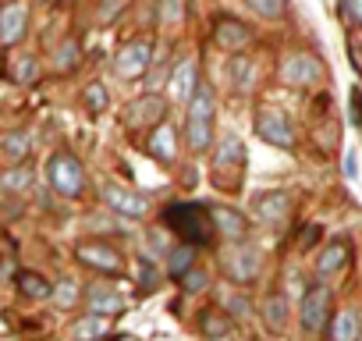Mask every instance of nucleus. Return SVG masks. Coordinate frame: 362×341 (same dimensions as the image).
<instances>
[{
	"mask_svg": "<svg viewBox=\"0 0 362 341\" xmlns=\"http://www.w3.org/2000/svg\"><path fill=\"white\" fill-rule=\"evenodd\" d=\"M160 8L167 22H181V0H160Z\"/></svg>",
	"mask_w": 362,
	"mask_h": 341,
	"instance_id": "obj_38",
	"label": "nucleus"
},
{
	"mask_svg": "<svg viewBox=\"0 0 362 341\" xmlns=\"http://www.w3.org/2000/svg\"><path fill=\"white\" fill-rule=\"evenodd\" d=\"M358 170H355V153H344V178H355Z\"/></svg>",
	"mask_w": 362,
	"mask_h": 341,
	"instance_id": "obj_40",
	"label": "nucleus"
},
{
	"mask_svg": "<svg viewBox=\"0 0 362 341\" xmlns=\"http://www.w3.org/2000/svg\"><path fill=\"white\" fill-rule=\"evenodd\" d=\"M288 299H284V291H270L263 302H259V320H263V327L270 330V334H284V327H288Z\"/></svg>",
	"mask_w": 362,
	"mask_h": 341,
	"instance_id": "obj_19",
	"label": "nucleus"
},
{
	"mask_svg": "<svg viewBox=\"0 0 362 341\" xmlns=\"http://www.w3.org/2000/svg\"><path fill=\"white\" fill-rule=\"evenodd\" d=\"M177 281H181V288H185L189 295H196V291H206V288H210V274H206L203 267H192V270H185V274H181Z\"/></svg>",
	"mask_w": 362,
	"mask_h": 341,
	"instance_id": "obj_32",
	"label": "nucleus"
},
{
	"mask_svg": "<svg viewBox=\"0 0 362 341\" xmlns=\"http://www.w3.org/2000/svg\"><path fill=\"white\" fill-rule=\"evenodd\" d=\"M323 64L320 57L313 54H291L284 64H281V82L291 86V89H309V86H320L323 82Z\"/></svg>",
	"mask_w": 362,
	"mask_h": 341,
	"instance_id": "obj_8",
	"label": "nucleus"
},
{
	"mask_svg": "<svg viewBox=\"0 0 362 341\" xmlns=\"http://www.w3.org/2000/svg\"><path fill=\"white\" fill-rule=\"evenodd\" d=\"M110 334V316L100 313H82L71 323V341H103Z\"/></svg>",
	"mask_w": 362,
	"mask_h": 341,
	"instance_id": "obj_22",
	"label": "nucleus"
},
{
	"mask_svg": "<svg viewBox=\"0 0 362 341\" xmlns=\"http://www.w3.org/2000/svg\"><path fill=\"white\" fill-rule=\"evenodd\" d=\"M75 64H78V43L68 40V43L57 47V54H54V68H57V71H71Z\"/></svg>",
	"mask_w": 362,
	"mask_h": 341,
	"instance_id": "obj_33",
	"label": "nucleus"
},
{
	"mask_svg": "<svg viewBox=\"0 0 362 341\" xmlns=\"http://www.w3.org/2000/svg\"><path fill=\"white\" fill-rule=\"evenodd\" d=\"M221 306H224L235 320H249V316H252V299L242 295V291H224V295H221Z\"/></svg>",
	"mask_w": 362,
	"mask_h": 341,
	"instance_id": "obj_31",
	"label": "nucleus"
},
{
	"mask_svg": "<svg viewBox=\"0 0 362 341\" xmlns=\"http://www.w3.org/2000/svg\"><path fill=\"white\" fill-rule=\"evenodd\" d=\"M146 153H149L156 163H174V156H177V132L160 121V125L149 132V139H146Z\"/></svg>",
	"mask_w": 362,
	"mask_h": 341,
	"instance_id": "obj_17",
	"label": "nucleus"
},
{
	"mask_svg": "<svg viewBox=\"0 0 362 341\" xmlns=\"http://www.w3.org/2000/svg\"><path fill=\"white\" fill-rule=\"evenodd\" d=\"M114 341H135V337H132V334H117Z\"/></svg>",
	"mask_w": 362,
	"mask_h": 341,
	"instance_id": "obj_41",
	"label": "nucleus"
},
{
	"mask_svg": "<svg viewBox=\"0 0 362 341\" xmlns=\"http://www.w3.org/2000/svg\"><path fill=\"white\" fill-rule=\"evenodd\" d=\"M86 309L100 313V316H117V313H124V295H117L107 284H93V288H86Z\"/></svg>",
	"mask_w": 362,
	"mask_h": 341,
	"instance_id": "obj_18",
	"label": "nucleus"
},
{
	"mask_svg": "<svg viewBox=\"0 0 362 341\" xmlns=\"http://www.w3.org/2000/svg\"><path fill=\"white\" fill-rule=\"evenodd\" d=\"M33 142L25 132H8V135H0V156H4L8 163H25Z\"/></svg>",
	"mask_w": 362,
	"mask_h": 341,
	"instance_id": "obj_25",
	"label": "nucleus"
},
{
	"mask_svg": "<svg viewBox=\"0 0 362 341\" xmlns=\"http://www.w3.org/2000/svg\"><path fill=\"white\" fill-rule=\"evenodd\" d=\"M210 217H214L217 235H224L228 242H245V238H249L252 221H249L242 210H235V207H210Z\"/></svg>",
	"mask_w": 362,
	"mask_h": 341,
	"instance_id": "obj_15",
	"label": "nucleus"
},
{
	"mask_svg": "<svg viewBox=\"0 0 362 341\" xmlns=\"http://www.w3.org/2000/svg\"><path fill=\"white\" fill-rule=\"evenodd\" d=\"M167 228L177 231L185 242H196V245H206L214 238V217H210V207H192V203H174L167 207L163 214Z\"/></svg>",
	"mask_w": 362,
	"mask_h": 341,
	"instance_id": "obj_2",
	"label": "nucleus"
},
{
	"mask_svg": "<svg viewBox=\"0 0 362 341\" xmlns=\"http://www.w3.org/2000/svg\"><path fill=\"white\" fill-rule=\"evenodd\" d=\"M245 4H249L259 18H281L284 8H288V0H245Z\"/></svg>",
	"mask_w": 362,
	"mask_h": 341,
	"instance_id": "obj_35",
	"label": "nucleus"
},
{
	"mask_svg": "<svg viewBox=\"0 0 362 341\" xmlns=\"http://www.w3.org/2000/svg\"><path fill=\"white\" fill-rule=\"evenodd\" d=\"M348 256H351V249H348V242H344V238L327 242V245H323V253L316 256V274H320V277H330V274L344 270V267H348Z\"/></svg>",
	"mask_w": 362,
	"mask_h": 341,
	"instance_id": "obj_20",
	"label": "nucleus"
},
{
	"mask_svg": "<svg viewBox=\"0 0 362 341\" xmlns=\"http://www.w3.org/2000/svg\"><path fill=\"white\" fill-rule=\"evenodd\" d=\"M54 302H57L61 309L75 306V302H78V284H75L71 277H61V281L54 284Z\"/></svg>",
	"mask_w": 362,
	"mask_h": 341,
	"instance_id": "obj_34",
	"label": "nucleus"
},
{
	"mask_svg": "<svg viewBox=\"0 0 362 341\" xmlns=\"http://www.w3.org/2000/svg\"><path fill=\"white\" fill-rule=\"evenodd\" d=\"M214 43L224 50V54H242L249 43H252V29L245 25V22H238V18H217V25H214Z\"/></svg>",
	"mask_w": 362,
	"mask_h": 341,
	"instance_id": "obj_12",
	"label": "nucleus"
},
{
	"mask_svg": "<svg viewBox=\"0 0 362 341\" xmlns=\"http://www.w3.org/2000/svg\"><path fill=\"white\" fill-rule=\"evenodd\" d=\"M196 267V245L192 242H181V245H174L170 253H167V277H181L185 270H192Z\"/></svg>",
	"mask_w": 362,
	"mask_h": 341,
	"instance_id": "obj_26",
	"label": "nucleus"
},
{
	"mask_svg": "<svg viewBox=\"0 0 362 341\" xmlns=\"http://www.w3.org/2000/svg\"><path fill=\"white\" fill-rule=\"evenodd\" d=\"M100 200H103L107 210H114V214H121V217H146V210H149L146 196H139V192H132V189H124V185H114V182H107V185L100 189Z\"/></svg>",
	"mask_w": 362,
	"mask_h": 341,
	"instance_id": "obj_11",
	"label": "nucleus"
},
{
	"mask_svg": "<svg viewBox=\"0 0 362 341\" xmlns=\"http://www.w3.org/2000/svg\"><path fill=\"white\" fill-rule=\"evenodd\" d=\"M25 29H29V8L11 0V4L0 8V47H15L25 40Z\"/></svg>",
	"mask_w": 362,
	"mask_h": 341,
	"instance_id": "obj_13",
	"label": "nucleus"
},
{
	"mask_svg": "<svg viewBox=\"0 0 362 341\" xmlns=\"http://www.w3.org/2000/svg\"><path fill=\"white\" fill-rule=\"evenodd\" d=\"M256 68H252V57H231V86L238 93H252L256 86Z\"/></svg>",
	"mask_w": 362,
	"mask_h": 341,
	"instance_id": "obj_27",
	"label": "nucleus"
},
{
	"mask_svg": "<svg viewBox=\"0 0 362 341\" xmlns=\"http://www.w3.org/2000/svg\"><path fill=\"white\" fill-rule=\"evenodd\" d=\"M167 86H170V96H174V100H192V93H196V86H199V79H196V61H192V57L181 61V64L170 71Z\"/></svg>",
	"mask_w": 362,
	"mask_h": 341,
	"instance_id": "obj_21",
	"label": "nucleus"
},
{
	"mask_svg": "<svg viewBox=\"0 0 362 341\" xmlns=\"http://www.w3.org/2000/svg\"><path fill=\"white\" fill-rule=\"evenodd\" d=\"M358 334H362V320L355 309H337L330 316V327H327L330 341H358Z\"/></svg>",
	"mask_w": 362,
	"mask_h": 341,
	"instance_id": "obj_23",
	"label": "nucleus"
},
{
	"mask_svg": "<svg viewBox=\"0 0 362 341\" xmlns=\"http://www.w3.org/2000/svg\"><path fill=\"white\" fill-rule=\"evenodd\" d=\"M82 103H86V110L96 117V114H103L107 107H110V93H107V86L103 82H89L86 89H82Z\"/></svg>",
	"mask_w": 362,
	"mask_h": 341,
	"instance_id": "obj_28",
	"label": "nucleus"
},
{
	"mask_svg": "<svg viewBox=\"0 0 362 341\" xmlns=\"http://www.w3.org/2000/svg\"><path fill=\"white\" fill-rule=\"evenodd\" d=\"M351 107H355V121H358V128H362V93H358V89L351 93Z\"/></svg>",
	"mask_w": 362,
	"mask_h": 341,
	"instance_id": "obj_39",
	"label": "nucleus"
},
{
	"mask_svg": "<svg viewBox=\"0 0 362 341\" xmlns=\"http://www.w3.org/2000/svg\"><path fill=\"white\" fill-rule=\"evenodd\" d=\"M153 281H156V270H153V263H149V260L142 256V260H139V284H142V288L149 291V288H156Z\"/></svg>",
	"mask_w": 362,
	"mask_h": 341,
	"instance_id": "obj_37",
	"label": "nucleus"
},
{
	"mask_svg": "<svg viewBox=\"0 0 362 341\" xmlns=\"http://www.w3.org/2000/svg\"><path fill=\"white\" fill-rule=\"evenodd\" d=\"M256 135L263 139V142H270V146H277V149H295V125H291V117L284 114V110H259L256 114Z\"/></svg>",
	"mask_w": 362,
	"mask_h": 341,
	"instance_id": "obj_7",
	"label": "nucleus"
},
{
	"mask_svg": "<svg viewBox=\"0 0 362 341\" xmlns=\"http://www.w3.org/2000/svg\"><path fill=\"white\" fill-rule=\"evenodd\" d=\"M11 79H15L18 86H33V82L40 79V61H36L33 54H22V57L15 61V68H11Z\"/></svg>",
	"mask_w": 362,
	"mask_h": 341,
	"instance_id": "obj_30",
	"label": "nucleus"
},
{
	"mask_svg": "<svg viewBox=\"0 0 362 341\" xmlns=\"http://www.w3.org/2000/svg\"><path fill=\"white\" fill-rule=\"evenodd\" d=\"M199 330H203V337L206 341H231L235 337V316L221 306H210V309H203L199 313Z\"/></svg>",
	"mask_w": 362,
	"mask_h": 341,
	"instance_id": "obj_16",
	"label": "nucleus"
},
{
	"mask_svg": "<svg viewBox=\"0 0 362 341\" xmlns=\"http://www.w3.org/2000/svg\"><path fill=\"white\" fill-rule=\"evenodd\" d=\"M29 185H33V170H29L25 163H15L11 170H4V175H0V189L22 192V189H29Z\"/></svg>",
	"mask_w": 362,
	"mask_h": 341,
	"instance_id": "obj_29",
	"label": "nucleus"
},
{
	"mask_svg": "<svg viewBox=\"0 0 362 341\" xmlns=\"http://www.w3.org/2000/svg\"><path fill=\"white\" fill-rule=\"evenodd\" d=\"M149 64H153V43L149 40H132L114 57V71L121 79H142L149 71Z\"/></svg>",
	"mask_w": 362,
	"mask_h": 341,
	"instance_id": "obj_10",
	"label": "nucleus"
},
{
	"mask_svg": "<svg viewBox=\"0 0 362 341\" xmlns=\"http://www.w3.org/2000/svg\"><path fill=\"white\" fill-rule=\"evenodd\" d=\"M221 267H224L228 281H235V284H252V281L259 277L263 256H259V249L249 245V242H231V249L221 256Z\"/></svg>",
	"mask_w": 362,
	"mask_h": 341,
	"instance_id": "obj_5",
	"label": "nucleus"
},
{
	"mask_svg": "<svg viewBox=\"0 0 362 341\" xmlns=\"http://www.w3.org/2000/svg\"><path fill=\"white\" fill-rule=\"evenodd\" d=\"M245 142L238 135H224L214 149V182L224 192H238L242 189V175H245Z\"/></svg>",
	"mask_w": 362,
	"mask_h": 341,
	"instance_id": "obj_1",
	"label": "nucleus"
},
{
	"mask_svg": "<svg viewBox=\"0 0 362 341\" xmlns=\"http://www.w3.org/2000/svg\"><path fill=\"white\" fill-rule=\"evenodd\" d=\"M288 210H291V200L284 192H263L256 196L252 203V217L263 224V228H281L288 221Z\"/></svg>",
	"mask_w": 362,
	"mask_h": 341,
	"instance_id": "obj_14",
	"label": "nucleus"
},
{
	"mask_svg": "<svg viewBox=\"0 0 362 341\" xmlns=\"http://www.w3.org/2000/svg\"><path fill=\"white\" fill-rule=\"evenodd\" d=\"M337 8L348 29H362V0H337Z\"/></svg>",
	"mask_w": 362,
	"mask_h": 341,
	"instance_id": "obj_36",
	"label": "nucleus"
},
{
	"mask_svg": "<svg viewBox=\"0 0 362 341\" xmlns=\"http://www.w3.org/2000/svg\"><path fill=\"white\" fill-rule=\"evenodd\" d=\"M163 114H167V100L160 93H146L124 107V125L132 132H146V128H156L163 121Z\"/></svg>",
	"mask_w": 362,
	"mask_h": 341,
	"instance_id": "obj_9",
	"label": "nucleus"
},
{
	"mask_svg": "<svg viewBox=\"0 0 362 341\" xmlns=\"http://www.w3.org/2000/svg\"><path fill=\"white\" fill-rule=\"evenodd\" d=\"M75 260L82 263V267H89V270H96V274H124V256H121V249H114L110 242H100V238H93V242H78L75 245Z\"/></svg>",
	"mask_w": 362,
	"mask_h": 341,
	"instance_id": "obj_6",
	"label": "nucleus"
},
{
	"mask_svg": "<svg viewBox=\"0 0 362 341\" xmlns=\"http://www.w3.org/2000/svg\"><path fill=\"white\" fill-rule=\"evenodd\" d=\"M47 182L54 192H61L64 200H78L82 189H86V170H82V160L68 149H57L50 160H47Z\"/></svg>",
	"mask_w": 362,
	"mask_h": 341,
	"instance_id": "obj_3",
	"label": "nucleus"
},
{
	"mask_svg": "<svg viewBox=\"0 0 362 341\" xmlns=\"http://www.w3.org/2000/svg\"><path fill=\"white\" fill-rule=\"evenodd\" d=\"M18 291L25 295V299H33V302H43V299H54V284L43 277V274H36V270H18Z\"/></svg>",
	"mask_w": 362,
	"mask_h": 341,
	"instance_id": "obj_24",
	"label": "nucleus"
},
{
	"mask_svg": "<svg viewBox=\"0 0 362 341\" xmlns=\"http://www.w3.org/2000/svg\"><path fill=\"white\" fill-rule=\"evenodd\" d=\"M330 316H334V295L327 284H309L302 291V309H298V320H302V330L305 334H323L330 327Z\"/></svg>",
	"mask_w": 362,
	"mask_h": 341,
	"instance_id": "obj_4",
	"label": "nucleus"
}]
</instances>
